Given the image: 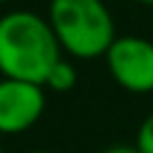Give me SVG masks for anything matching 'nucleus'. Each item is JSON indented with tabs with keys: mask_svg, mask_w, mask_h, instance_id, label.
I'll list each match as a JSON object with an SVG mask.
<instances>
[{
	"mask_svg": "<svg viewBox=\"0 0 153 153\" xmlns=\"http://www.w3.org/2000/svg\"><path fill=\"white\" fill-rule=\"evenodd\" d=\"M74 84H76V69L61 56V59L51 66L44 87H49L51 92H69V89H74Z\"/></svg>",
	"mask_w": 153,
	"mask_h": 153,
	"instance_id": "5",
	"label": "nucleus"
},
{
	"mask_svg": "<svg viewBox=\"0 0 153 153\" xmlns=\"http://www.w3.org/2000/svg\"><path fill=\"white\" fill-rule=\"evenodd\" d=\"M135 146H138V151H140V153H153V112L140 123Z\"/></svg>",
	"mask_w": 153,
	"mask_h": 153,
	"instance_id": "6",
	"label": "nucleus"
},
{
	"mask_svg": "<svg viewBox=\"0 0 153 153\" xmlns=\"http://www.w3.org/2000/svg\"><path fill=\"white\" fill-rule=\"evenodd\" d=\"M46 110L41 84L23 79H0V135H16L33 128Z\"/></svg>",
	"mask_w": 153,
	"mask_h": 153,
	"instance_id": "4",
	"label": "nucleus"
},
{
	"mask_svg": "<svg viewBox=\"0 0 153 153\" xmlns=\"http://www.w3.org/2000/svg\"><path fill=\"white\" fill-rule=\"evenodd\" d=\"M28 153H46V151H28Z\"/></svg>",
	"mask_w": 153,
	"mask_h": 153,
	"instance_id": "9",
	"label": "nucleus"
},
{
	"mask_svg": "<svg viewBox=\"0 0 153 153\" xmlns=\"http://www.w3.org/2000/svg\"><path fill=\"white\" fill-rule=\"evenodd\" d=\"M138 3H143V5H153V0H138Z\"/></svg>",
	"mask_w": 153,
	"mask_h": 153,
	"instance_id": "8",
	"label": "nucleus"
},
{
	"mask_svg": "<svg viewBox=\"0 0 153 153\" xmlns=\"http://www.w3.org/2000/svg\"><path fill=\"white\" fill-rule=\"evenodd\" d=\"M110 76L135 94L153 92V44L143 36H117L105 54Z\"/></svg>",
	"mask_w": 153,
	"mask_h": 153,
	"instance_id": "3",
	"label": "nucleus"
},
{
	"mask_svg": "<svg viewBox=\"0 0 153 153\" xmlns=\"http://www.w3.org/2000/svg\"><path fill=\"white\" fill-rule=\"evenodd\" d=\"M61 59V46L49 18L31 10H13L0 18V74L33 84H46L51 66Z\"/></svg>",
	"mask_w": 153,
	"mask_h": 153,
	"instance_id": "1",
	"label": "nucleus"
},
{
	"mask_svg": "<svg viewBox=\"0 0 153 153\" xmlns=\"http://www.w3.org/2000/svg\"><path fill=\"white\" fill-rule=\"evenodd\" d=\"M49 23L61 51L74 59H97L112 46L115 21L102 0H51Z\"/></svg>",
	"mask_w": 153,
	"mask_h": 153,
	"instance_id": "2",
	"label": "nucleus"
},
{
	"mask_svg": "<svg viewBox=\"0 0 153 153\" xmlns=\"http://www.w3.org/2000/svg\"><path fill=\"white\" fill-rule=\"evenodd\" d=\"M105 153H140L138 146H115V148H107Z\"/></svg>",
	"mask_w": 153,
	"mask_h": 153,
	"instance_id": "7",
	"label": "nucleus"
},
{
	"mask_svg": "<svg viewBox=\"0 0 153 153\" xmlns=\"http://www.w3.org/2000/svg\"><path fill=\"white\" fill-rule=\"evenodd\" d=\"M3 3H8V0H0V5H3Z\"/></svg>",
	"mask_w": 153,
	"mask_h": 153,
	"instance_id": "10",
	"label": "nucleus"
},
{
	"mask_svg": "<svg viewBox=\"0 0 153 153\" xmlns=\"http://www.w3.org/2000/svg\"><path fill=\"white\" fill-rule=\"evenodd\" d=\"M0 153H3V146H0Z\"/></svg>",
	"mask_w": 153,
	"mask_h": 153,
	"instance_id": "11",
	"label": "nucleus"
}]
</instances>
